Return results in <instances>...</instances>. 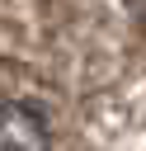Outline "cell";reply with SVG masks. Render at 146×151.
<instances>
[{
  "label": "cell",
  "mask_w": 146,
  "mask_h": 151,
  "mask_svg": "<svg viewBox=\"0 0 146 151\" xmlns=\"http://www.w3.org/2000/svg\"><path fill=\"white\" fill-rule=\"evenodd\" d=\"M0 151H52V132L33 104L0 99Z\"/></svg>",
  "instance_id": "1"
}]
</instances>
